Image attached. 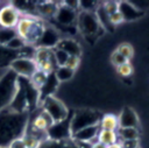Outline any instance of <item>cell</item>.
Segmentation results:
<instances>
[{"label": "cell", "mask_w": 149, "mask_h": 148, "mask_svg": "<svg viewBox=\"0 0 149 148\" xmlns=\"http://www.w3.org/2000/svg\"><path fill=\"white\" fill-rule=\"evenodd\" d=\"M101 117L98 112L93 111V110H78L73 113V115L71 117L70 120V131H71V136L88 126H93V125H99Z\"/></svg>", "instance_id": "obj_5"}, {"label": "cell", "mask_w": 149, "mask_h": 148, "mask_svg": "<svg viewBox=\"0 0 149 148\" xmlns=\"http://www.w3.org/2000/svg\"><path fill=\"white\" fill-rule=\"evenodd\" d=\"M24 45H26V42H24L21 37H19V36L16 35V36L13 37V38H12L5 47H7L8 49L14 50V51H20Z\"/></svg>", "instance_id": "obj_30"}, {"label": "cell", "mask_w": 149, "mask_h": 148, "mask_svg": "<svg viewBox=\"0 0 149 148\" xmlns=\"http://www.w3.org/2000/svg\"><path fill=\"white\" fill-rule=\"evenodd\" d=\"M9 70L15 72L19 77L29 79L37 71V66H36V63L34 62L33 58H27V57L19 56L10 63Z\"/></svg>", "instance_id": "obj_8"}, {"label": "cell", "mask_w": 149, "mask_h": 148, "mask_svg": "<svg viewBox=\"0 0 149 148\" xmlns=\"http://www.w3.org/2000/svg\"><path fill=\"white\" fill-rule=\"evenodd\" d=\"M77 15L78 12L74 9H71L69 7H66L65 5H63V2H61V5H58L57 12L54 16V19L56 20L57 23L65 26V27H71L73 26V23L77 22Z\"/></svg>", "instance_id": "obj_12"}, {"label": "cell", "mask_w": 149, "mask_h": 148, "mask_svg": "<svg viewBox=\"0 0 149 148\" xmlns=\"http://www.w3.org/2000/svg\"><path fill=\"white\" fill-rule=\"evenodd\" d=\"M111 61H112V63H113L115 66H119V65H121V64L128 62V61H127L121 54H119L116 50L113 51V54H112V56H111Z\"/></svg>", "instance_id": "obj_35"}, {"label": "cell", "mask_w": 149, "mask_h": 148, "mask_svg": "<svg viewBox=\"0 0 149 148\" xmlns=\"http://www.w3.org/2000/svg\"><path fill=\"white\" fill-rule=\"evenodd\" d=\"M38 100H40L38 91L31 85L30 80L27 78L19 77L17 90L9 108L16 112L30 113L33 108H35V106L37 105Z\"/></svg>", "instance_id": "obj_2"}, {"label": "cell", "mask_w": 149, "mask_h": 148, "mask_svg": "<svg viewBox=\"0 0 149 148\" xmlns=\"http://www.w3.org/2000/svg\"><path fill=\"white\" fill-rule=\"evenodd\" d=\"M119 12L121 13L123 21H134L144 14L136 9L130 1H119Z\"/></svg>", "instance_id": "obj_16"}, {"label": "cell", "mask_w": 149, "mask_h": 148, "mask_svg": "<svg viewBox=\"0 0 149 148\" xmlns=\"http://www.w3.org/2000/svg\"><path fill=\"white\" fill-rule=\"evenodd\" d=\"M139 148H140V147H139Z\"/></svg>", "instance_id": "obj_43"}, {"label": "cell", "mask_w": 149, "mask_h": 148, "mask_svg": "<svg viewBox=\"0 0 149 148\" xmlns=\"http://www.w3.org/2000/svg\"><path fill=\"white\" fill-rule=\"evenodd\" d=\"M116 134H118V138L121 139V141H123V140H139V138H140L139 128H132V127L118 128Z\"/></svg>", "instance_id": "obj_23"}, {"label": "cell", "mask_w": 149, "mask_h": 148, "mask_svg": "<svg viewBox=\"0 0 149 148\" xmlns=\"http://www.w3.org/2000/svg\"><path fill=\"white\" fill-rule=\"evenodd\" d=\"M42 110L48 113L51 120L55 122H61L69 117L68 107L54 96L47 97L42 100Z\"/></svg>", "instance_id": "obj_6"}, {"label": "cell", "mask_w": 149, "mask_h": 148, "mask_svg": "<svg viewBox=\"0 0 149 148\" xmlns=\"http://www.w3.org/2000/svg\"><path fill=\"white\" fill-rule=\"evenodd\" d=\"M90 148H107V146H105V145H102V143H100V142L95 141V142L91 143Z\"/></svg>", "instance_id": "obj_40"}, {"label": "cell", "mask_w": 149, "mask_h": 148, "mask_svg": "<svg viewBox=\"0 0 149 148\" xmlns=\"http://www.w3.org/2000/svg\"><path fill=\"white\" fill-rule=\"evenodd\" d=\"M16 36L15 29H5L0 28V45H6L13 37Z\"/></svg>", "instance_id": "obj_29"}, {"label": "cell", "mask_w": 149, "mask_h": 148, "mask_svg": "<svg viewBox=\"0 0 149 148\" xmlns=\"http://www.w3.org/2000/svg\"><path fill=\"white\" fill-rule=\"evenodd\" d=\"M99 127H100V129H104V131H116L119 128L118 117L114 114L102 115L99 121Z\"/></svg>", "instance_id": "obj_20"}, {"label": "cell", "mask_w": 149, "mask_h": 148, "mask_svg": "<svg viewBox=\"0 0 149 148\" xmlns=\"http://www.w3.org/2000/svg\"><path fill=\"white\" fill-rule=\"evenodd\" d=\"M118 124H119V128H127V127L139 128L140 121L136 112L133 108L125 107L121 111V113L118 115Z\"/></svg>", "instance_id": "obj_13"}, {"label": "cell", "mask_w": 149, "mask_h": 148, "mask_svg": "<svg viewBox=\"0 0 149 148\" xmlns=\"http://www.w3.org/2000/svg\"><path fill=\"white\" fill-rule=\"evenodd\" d=\"M120 145L122 148H139L140 147L139 140H123V141H120Z\"/></svg>", "instance_id": "obj_37"}, {"label": "cell", "mask_w": 149, "mask_h": 148, "mask_svg": "<svg viewBox=\"0 0 149 148\" xmlns=\"http://www.w3.org/2000/svg\"><path fill=\"white\" fill-rule=\"evenodd\" d=\"M79 63H80V57H79V56H69V57H68V61H66V63H65L64 66H66V68H69L70 70L74 71V70L79 66Z\"/></svg>", "instance_id": "obj_34"}, {"label": "cell", "mask_w": 149, "mask_h": 148, "mask_svg": "<svg viewBox=\"0 0 149 148\" xmlns=\"http://www.w3.org/2000/svg\"><path fill=\"white\" fill-rule=\"evenodd\" d=\"M59 40H61V37H59V33L57 31V29L51 26H45L36 45H37V48L55 49L57 43L59 42Z\"/></svg>", "instance_id": "obj_11"}, {"label": "cell", "mask_w": 149, "mask_h": 148, "mask_svg": "<svg viewBox=\"0 0 149 148\" xmlns=\"http://www.w3.org/2000/svg\"><path fill=\"white\" fill-rule=\"evenodd\" d=\"M22 140L24 142V146L26 148H40L41 145L43 143V141L41 139H38L37 136H35L34 134L31 133H28L26 132L22 136Z\"/></svg>", "instance_id": "obj_26"}, {"label": "cell", "mask_w": 149, "mask_h": 148, "mask_svg": "<svg viewBox=\"0 0 149 148\" xmlns=\"http://www.w3.org/2000/svg\"><path fill=\"white\" fill-rule=\"evenodd\" d=\"M54 124V121L51 120V118L48 115L47 112H44L43 110L36 114L31 121L28 122V128L36 131V132H47L48 128Z\"/></svg>", "instance_id": "obj_14"}, {"label": "cell", "mask_w": 149, "mask_h": 148, "mask_svg": "<svg viewBox=\"0 0 149 148\" xmlns=\"http://www.w3.org/2000/svg\"><path fill=\"white\" fill-rule=\"evenodd\" d=\"M76 24H77L78 29L80 30V33L85 36H97L99 34V31L102 29L98 22L95 13L79 12L77 15Z\"/></svg>", "instance_id": "obj_7"}, {"label": "cell", "mask_w": 149, "mask_h": 148, "mask_svg": "<svg viewBox=\"0 0 149 148\" xmlns=\"http://www.w3.org/2000/svg\"><path fill=\"white\" fill-rule=\"evenodd\" d=\"M109 22H111V24H112L113 27L116 26V24H119V23H121V22H123V17H122L121 13L118 10L116 13L109 15Z\"/></svg>", "instance_id": "obj_36"}, {"label": "cell", "mask_w": 149, "mask_h": 148, "mask_svg": "<svg viewBox=\"0 0 149 148\" xmlns=\"http://www.w3.org/2000/svg\"><path fill=\"white\" fill-rule=\"evenodd\" d=\"M102 7L107 15H112L119 10V1H105L102 2Z\"/></svg>", "instance_id": "obj_33"}, {"label": "cell", "mask_w": 149, "mask_h": 148, "mask_svg": "<svg viewBox=\"0 0 149 148\" xmlns=\"http://www.w3.org/2000/svg\"><path fill=\"white\" fill-rule=\"evenodd\" d=\"M0 148H7V147H0Z\"/></svg>", "instance_id": "obj_42"}, {"label": "cell", "mask_w": 149, "mask_h": 148, "mask_svg": "<svg viewBox=\"0 0 149 148\" xmlns=\"http://www.w3.org/2000/svg\"><path fill=\"white\" fill-rule=\"evenodd\" d=\"M57 49L63 50L64 52H66L69 56H79L81 54V48L79 45V43L72 38H63L59 40V42L56 45Z\"/></svg>", "instance_id": "obj_17"}, {"label": "cell", "mask_w": 149, "mask_h": 148, "mask_svg": "<svg viewBox=\"0 0 149 148\" xmlns=\"http://www.w3.org/2000/svg\"><path fill=\"white\" fill-rule=\"evenodd\" d=\"M44 27L45 26L35 17H31L30 15H24L20 17L15 27V31L16 35L26 42V44L34 45L40 40Z\"/></svg>", "instance_id": "obj_3"}, {"label": "cell", "mask_w": 149, "mask_h": 148, "mask_svg": "<svg viewBox=\"0 0 149 148\" xmlns=\"http://www.w3.org/2000/svg\"><path fill=\"white\" fill-rule=\"evenodd\" d=\"M95 16H97L98 22H99V24H100V27L102 29H106L108 31H112L113 30L114 27L111 24V22H109V15H107V13L105 12V9L102 7V3H100V6L97 8Z\"/></svg>", "instance_id": "obj_22"}, {"label": "cell", "mask_w": 149, "mask_h": 148, "mask_svg": "<svg viewBox=\"0 0 149 148\" xmlns=\"http://www.w3.org/2000/svg\"><path fill=\"white\" fill-rule=\"evenodd\" d=\"M19 56H20L19 51H14V50L8 49L7 47L0 45V71L1 73L8 70L10 63Z\"/></svg>", "instance_id": "obj_18"}, {"label": "cell", "mask_w": 149, "mask_h": 148, "mask_svg": "<svg viewBox=\"0 0 149 148\" xmlns=\"http://www.w3.org/2000/svg\"><path fill=\"white\" fill-rule=\"evenodd\" d=\"M119 140L116 131H104L100 129L98 135H97V141L105 145V146H111L113 143H116Z\"/></svg>", "instance_id": "obj_21"}, {"label": "cell", "mask_w": 149, "mask_h": 148, "mask_svg": "<svg viewBox=\"0 0 149 148\" xmlns=\"http://www.w3.org/2000/svg\"><path fill=\"white\" fill-rule=\"evenodd\" d=\"M116 71H118V73H119L120 76H122V77H128V76H130V75L133 73L134 69H133L130 62H127V63H123V64L116 66Z\"/></svg>", "instance_id": "obj_32"}, {"label": "cell", "mask_w": 149, "mask_h": 148, "mask_svg": "<svg viewBox=\"0 0 149 148\" xmlns=\"http://www.w3.org/2000/svg\"><path fill=\"white\" fill-rule=\"evenodd\" d=\"M119 54H121L128 62L133 58V56H134V49H133V47L129 44V43H121L116 49H115Z\"/></svg>", "instance_id": "obj_28"}, {"label": "cell", "mask_w": 149, "mask_h": 148, "mask_svg": "<svg viewBox=\"0 0 149 148\" xmlns=\"http://www.w3.org/2000/svg\"><path fill=\"white\" fill-rule=\"evenodd\" d=\"M58 8V3L54 1H40L36 3V12L44 17H54Z\"/></svg>", "instance_id": "obj_19"}, {"label": "cell", "mask_w": 149, "mask_h": 148, "mask_svg": "<svg viewBox=\"0 0 149 148\" xmlns=\"http://www.w3.org/2000/svg\"><path fill=\"white\" fill-rule=\"evenodd\" d=\"M19 76L12 70H6L0 76V111L8 108L17 90Z\"/></svg>", "instance_id": "obj_4"}, {"label": "cell", "mask_w": 149, "mask_h": 148, "mask_svg": "<svg viewBox=\"0 0 149 148\" xmlns=\"http://www.w3.org/2000/svg\"><path fill=\"white\" fill-rule=\"evenodd\" d=\"M52 51H54V56H55V61H56L57 66H64L66 61H68L69 55L66 52H64L63 50L57 49V48L52 49Z\"/></svg>", "instance_id": "obj_31"}, {"label": "cell", "mask_w": 149, "mask_h": 148, "mask_svg": "<svg viewBox=\"0 0 149 148\" xmlns=\"http://www.w3.org/2000/svg\"><path fill=\"white\" fill-rule=\"evenodd\" d=\"M70 120L71 118H66L65 120L61 122L52 124L48 131L47 135L49 140L54 141H62V140H69L71 138V131H70Z\"/></svg>", "instance_id": "obj_9"}, {"label": "cell", "mask_w": 149, "mask_h": 148, "mask_svg": "<svg viewBox=\"0 0 149 148\" xmlns=\"http://www.w3.org/2000/svg\"><path fill=\"white\" fill-rule=\"evenodd\" d=\"M21 17L20 12L12 5H5L0 8V27L5 29H15Z\"/></svg>", "instance_id": "obj_10"}, {"label": "cell", "mask_w": 149, "mask_h": 148, "mask_svg": "<svg viewBox=\"0 0 149 148\" xmlns=\"http://www.w3.org/2000/svg\"><path fill=\"white\" fill-rule=\"evenodd\" d=\"M130 3L142 13H144V10L149 8V1H130Z\"/></svg>", "instance_id": "obj_38"}, {"label": "cell", "mask_w": 149, "mask_h": 148, "mask_svg": "<svg viewBox=\"0 0 149 148\" xmlns=\"http://www.w3.org/2000/svg\"><path fill=\"white\" fill-rule=\"evenodd\" d=\"M107 148H122V147H121L120 142L118 141L116 143H113V145H111V146H107Z\"/></svg>", "instance_id": "obj_41"}, {"label": "cell", "mask_w": 149, "mask_h": 148, "mask_svg": "<svg viewBox=\"0 0 149 148\" xmlns=\"http://www.w3.org/2000/svg\"><path fill=\"white\" fill-rule=\"evenodd\" d=\"M29 122V113L5 108L0 111V147H7L13 140L22 138Z\"/></svg>", "instance_id": "obj_1"}, {"label": "cell", "mask_w": 149, "mask_h": 148, "mask_svg": "<svg viewBox=\"0 0 149 148\" xmlns=\"http://www.w3.org/2000/svg\"><path fill=\"white\" fill-rule=\"evenodd\" d=\"M99 131H100L99 125H93V126H88V127H85V128L76 132L71 138L74 141L87 143V142H91L93 139H97Z\"/></svg>", "instance_id": "obj_15"}, {"label": "cell", "mask_w": 149, "mask_h": 148, "mask_svg": "<svg viewBox=\"0 0 149 148\" xmlns=\"http://www.w3.org/2000/svg\"><path fill=\"white\" fill-rule=\"evenodd\" d=\"M47 78H48V75H47V73H44V72L37 70V71L29 78V80H30L31 85H33L37 91H40V89L45 84Z\"/></svg>", "instance_id": "obj_25"}, {"label": "cell", "mask_w": 149, "mask_h": 148, "mask_svg": "<svg viewBox=\"0 0 149 148\" xmlns=\"http://www.w3.org/2000/svg\"><path fill=\"white\" fill-rule=\"evenodd\" d=\"M101 2L98 1H78V8L80 12H87V13H95L97 8L100 6Z\"/></svg>", "instance_id": "obj_27"}, {"label": "cell", "mask_w": 149, "mask_h": 148, "mask_svg": "<svg viewBox=\"0 0 149 148\" xmlns=\"http://www.w3.org/2000/svg\"><path fill=\"white\" fill-rule=\"evenodd\" d=\"M7 148H26V146H24V142H23L22 138H19V139L13 140V141L7 146Z\"/></svg>", "instance_id": "obj_39"}, {"label": "cell", "mask_w": 149, "mask_h": 148, "mask_svg": "<svg viewBox=\"0 0 149 148\" xmlns=\"http://www.w3.org/2000/svg\"><path fill=\"white\" fill-rule=\"evenodd\" d=\"M54 73H55L56 79L58 80V83H61V82H68V80H70L73 77V75H74V71L70 70L66 66H58L55 70Z\"/></svg>", "instance_id": "obj_24"}]
</instances>
